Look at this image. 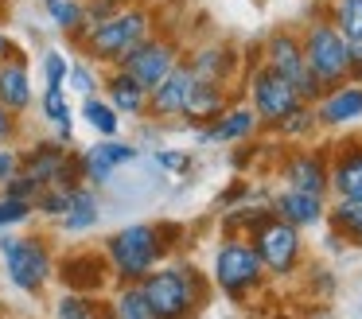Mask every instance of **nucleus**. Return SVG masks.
<instances>
[{"label": "nucleus", "instance_id": "obj_25", "mask_svg": "<svg viewBox=\"0 0 362 319\" xmlns=\"http://www.w3.org/2000/svg\"><path fill=\"white\" fill-rule=\"evenodd\" d=\"M43 16L71 47L86 35V0H43Z\"/></svg>", "mask_w": 362, "mask_h": 319}, {"label": "nucleus", "instance_id": "obj_13", "mask_svg": "<svg viewBox=\"0 0 362 319\" xmlns=\"http://www.w3.org/2000/svg\"><path fill=\"white\" fill-rule=\"evenodd\" d=\"M59 284L66 292H90V296H102L105 288L113 284V272L105 253H90V249H74V253L59 257Z\"/></svg>", "mask_w": 362, "mask_h": 319}, {"label": "nucleus", "instance_id": "obj_30", "mask_svg": "<svg viewBox=\"0 0 362 319\" xmlns=\"http://www.w3.org/2000/svg\"><path fill=\"white\" fill-rule=\"evenodd\" d=\"M105 308H110V319H156L136 284H113V296L105 300Z\"/></svg>", "mask_w": 362, "mask_h": 319}, {"label": "nucleus", "instance_id": "obj_41", "mask_svg": "<svg viewBox=\"0 0 362 319\" xmlns=\"http://www.w3.org/2000/svg\"><path fill=\"white\" fill-rule=\"evenodd\" d=\"M351 78H354V82H362V43L351 47Z\"/></svg>", "mask_w": 362, "mask_h": 319}, {"label": "nucleus", "instance_id": "obj_12", "mask_svg": "<svg viewBox=\"0 0 362 319\" xmlns=\"http://www.w3.org/2000/svg\"><path fill=\"white\" fill-rule=\"evenodd\" d=\"M281 187L308 195H331V148H292L281 160Z\"/></svg>", "mask_w": 362, "mask_h": 319}, {"label": "nucleus", "instance_id": "obj_40", "mask_svg": "<svg viewBox=\"0 0 362 319\" xmlns=\"http://www.w3.org/2000/svg\"><path fill=\"white\" fill-rule=\"evenodd\" d=\"M20 51H24V47H20L16 39L8 35V28L0 23V62H4V59H12V54H20Z\"/></svg>", "mask_w": 362, "mask_h": 319}, {"label": "nucleus", "instance_id": "obj_6", "mask_svg": "<svg viewBox=\"0 0 362 319\" xmlns=\"http://www.w3.org/2000/svg\"><path fill=\"white\" fill-rule=\"evenodd\" d=\"M300 43H304L308 70H312V78L323 90H331V86L351 78V43L339 35L327 16H312L308 28L300 31Z\"/></svg>", "mask_w": 362, "mask_h": 319}, {"label": "nucleus", "instance_id": "obj_22", "mask_svg": "<svg viewBox=\"0 0 362 319\" xmlns=\"http://www.w3.org/2000/svg\"><path fill=\"white\" fill-rule=\"evenodd\" d=\"M102 98L121 113V121H125V117H144L148 113V90H144L133 74H125L121 66H110L102 74Z\"/></svg>", "mask_w": 362, "mask_h": 319}, {"label": "nucleus", "instance_id": "obj_9", "mask_svg": "<svg viewBox=\"0 0 362 319\" xmlns=\"http://www.w3.org/2000/svg\"><path fill=\"white\" fill-rule=\"evenodd\" d=\"M261 62H265L269 70H276V74L284 78V82L296 86V93L312 105V101H320L323 86L312 78V70H308L304 62V43H300V35L292 28H276L265 35V43H261Z\"/></svg>", "mask_w": 362, "mask_h": 319}, {"label": "nucleus", "instance_id": "obj_36", "mask_svg": "<svg viewBox=\"0 0 362 319\" xmlns=\"http://www.w3.org/2000/svg\"><path fill=\"white\" fill-rule=\"evenodd\" d=\"M152 163H156L160 171H168V175H187L191 171V152H180V148H156L152 152Z\"/></svg>", "mask_w": 362, "mask_h": 319}, {"label": "nucleus", "instance_id": "obj_4", "mask_svg": "<svg viewBox=\"0 0 362 319\" xmlns=\"http://www.w3.org/2000/svg\"><path fill=\"white\" fill-rule=\"evenodd\" d=\"M214 288H218L226 300H250L253 292H261L269 280L265 265H261L257 249L245 233H226L214 249V272H211Z\"/></svg>", "mask_w": 362, "mask_h": 319}, {"label": "nucleus", "instance_id": "obj_43", "mask_svg": "<svg viewBox=\"0 0 362 319\" xmlns=\"http://www.w3.org/2000/svg\"><path fill=\"white\" fill-rule=\"evenodd\" d=\"M117 4H144V0H117Z\"/></svg>", "mask_w": 362, "mask_h": 319}, {"label": "nucleus", "instance_id": "obj_20", "mask_svg": "<svg viewBox=\"0 0 362 319\" xmlns=\"http://www.w3.org/2000/svg\"><path fill=\"white\" fill-rule=\"evenodd\" d=\"M331 195L335 199H362V140L331 144Z\"/></svg>", "mask_w": 362, "mask_h": 319}, {"label": "nucleus", "instance_id": "obj_15", "mask_svg": "<svg viewBox=\"0 0 362 319\" xmlns=\"http://www.w3.org/2000/svg\"><path fill=\"white\" fill-rule=\"evenodd\" d=\"M191 90H195V74H191L187 62H180L172 74L160 78V82L148 90V113L144 117H148V121H180Z\"/></svg>", "mask_w": 362, "mask_h": 319}, {"label": "nucleus", "instance_id": "obj_27", "mask_svg": "<svg viewBox=\"0 0 362 319\" xmlns=\"http://www.w3.org/2000/svg\"><path fill=\"white\" fill-rule=\"evenodd\" d=\"M40 109H43V121L51 124V137L63 140V144H71L74 140V109H71V101H66V90H51V86H43Z\"/></svg>", "mask_w": 362, "mask_h": 319}, {"label": "nucleus", "instance_id": "obj_35", "mask_svg": "<svg viewBox=\"0 0 362 319\" xmlns=\"http://www.w3.org/2000/svg\"><path fill=\"white\" fill-rule=\"evenodd\" d=\"M71 191H74V187H43V191L35 195L32 210H35V214H43V218H51V222H59V218H63V210H66Z\"/></svg>", "mask_w": 362, "mask_h": 319}, {"label": "nucleus", "instance_id": "obj_23", "mask_svg": "<svg viewBox=\"0 0 362 319\" xmlns=\"http://www.w3.org/2000/svg\"><path fill=\"white\" fill-rule=\"evenodd\" d=\"M102 222V195H98V187H74L71 191V199H66V210H63V218H59V230L63 233H90L94 226Z\"/></svg>", "mask_w": 362, "mask_h": 319}, {"label": "nucleus", "instance_id": "obj_11", "mask_svg": "<svg viewBox=\"0 0 362 319\" xmlns=\"http://www.w3.org/2000/svg\"><path fill=\"white\" fill-rule=\"evenodd\" d=\"M180 62H183L180 39H175L172 31H152V35L144 39L136 51H129L125 59H121V70H125V74H133L144 90H152V86H156L160 78L172 74Z\"/></svg>", "mask_w": 362, "mask_h": 319}, {"label": "nucleus", "instance_id": "obj_7", "mask_svg": "<svg viewBox=\"0 0 362 319\" xmlns=\"http://www.w3.org/2000/svg\"><path fill=\"white\" fill-rule=\"evenodd\" d=\"M245 238L253 241V249H257L269 277H292L300 269V261H304V238H300V230L288 226L284 218H276L273 210H265V218Z\"/></svg>", "mask_w": 362, "mask_h": 319}, {"label": "nucleus", "instance_id": "obj_39", "mask_svg": "<svg viewBox=\"0 0 362 319\" xmlns=\"http://www.w3.org/2000/svg\"><path fill=\"white\" fill-rule=\"evenodd\" d=\"M16 132H20V117L8 113V109L0 105V148L12 144V140H16Z\"/></svg>", "mask_w": 362, "mask_h": 319}, {"label": "nucleus", "instance_id": "obj_29", "mask_svg": "<svg viewBox=\"0 0 362 319\" xmlns=\"http://www.w3.org/2000/svg\"><path fill=\"white\" fill-rule=\"evenodd\" d=\"M78 117L98 132V137H121V113L102 98V93H90V98H82Z\"/></svg>", "mask_w": 362, "mask_h": 319}, {"label": "nucleus", "instance_id": "obj_34", "mask_svg": "<svg viewBox=\"0 0 362 319\" xmlns=\"http://www.w3.org/2000/svg\"><path fill=\"white\" fill-rule=\"evenodd\" d=\"M43 66V86H51V90H66V74H71V54L59 51V47H47L40 59Z\"/></svg>", "mask_w": 362, "mask_h": 319}, {"label": "nucleus", "instance_id": "obj_1", "mask_svg": "<svg viewBox=\"0 0 362 319\" xmlns=\"http://www.w3.org/2000/svg\"><path fill=\"white\" fill-rule=\"evenodd\" d=\"M172 233H175L172 222H129L121 230H113L102 241L113 284H136L156 265H164L168 253H172Z\"/></svg>", "mask_w": 362, "mask_h": 319}, {"label": "nucleus", "instance_id": "obj_16", "mask_svg": "<svg viewBox=\"0 0 362 319\" xmlns=\"http://www.w3.org/2000/svg\"><path fill=\"white\" fill-rule=\"evenodd\" d=\"M269 210L276 218H284L296 230H315L327 222V199L323 195H308V191H292V187H276L269 195Z\"/></svg>", "mask_w": 362, "mask_h": 319}, {"label": "nucleus", "instance_id": "obj_8", "mask_svg": "<svg viewBox=\"0 0 362 319\" xmlns=\"http://www.w3.org/2000/svg\"><path fill=\"white\" fill-rule=\"evenodd\" d=\"M245 105L257 113L261 129H276L296 105H304V98L296 93V86L284 82L276 70H269L265 62H253L245 74Z\"/></svg>", "mask_w": 362, "mask_h": 319}, {"label": "nucleus", "instance_id": "obj_32", "mask_svg": "<svg viewBox=\"0 0 362 319\" xmlns=\"http://www.w3.org/2000/svg\"><path fill=\"white\" fill-rule=\"evenodd\" d=\"M102 74L105 70L98 66V62L90 59H71V74H66V90L71 93H82V98H90V93H102Z\"/></svg>", "mask_w": 362, "mask_h": 319}, {"label": "nucleus", "instance_id": "obj_19", "mask_svg": "<svg viewBox=\"0 0 362 319\" xmlns=\"http://www.w3.org/2000/svg\"><path fill=\"white\" fill-rule=\"evenodd\" d=\"M257 129H261L257 113L245 101H234L218 121L199 129V144H245V140L257 137Z\"/></svg>", "mask_w": 362, "mask_h": 319}, {"label": "nucleus", "instance_id": "obj_21", "mask_svg": "<svg viewBox=\"0 0 362 319\" xmlns=\"http://www.w3.org/2000/svg\"><path fill=\"white\" fill-rule=\"evenodd\" d=\"M234 105V86H218V82H195V90H191L187 105H183V124H191V129H203V124L218 121L226 109Z\"/></svg>", "mask_w": 362, "mask_h": 319}, {"label": "nucleus", "instance_id": "obj_37", "mask_svg": "<svg viewBox=\"0 0 362 319\" xmlns=\"http://www.w3.org/2000/svg\"><path fill=\"white\" fill-rule=\"evenodd\" d=\"M32 214H35L32 202H20V199H8V195H0V230H8V226L28 222Z\"/></svg>", "mask_w": 362, "mask_h": 319}, {"label": "nucleus", "instance_id": "obj_18", "mask_svg": "<svg viewBox=\"0 0 362 319\" xmlns=\"http://www.w3.org/2000/svg\"><path fill=\"white\" fill-rule=\"evenodd\" d=\"M0 105L16 117H24L35 105V82H32V66H28L24 51L0 62Z\"/></svg>", "mask_w": 362, "mask_h": 319}, {"label": "nucleus", "instance_id": "obj_42", "mask_svg": "<svg viewBox=\"0 0 362 319\" xmlns=\"http://www.w3.org/2000/svg\"><path fill=\"white\" fill-rule=\"evenodd\" d=\"M4 12H8V0H0V16H4Z\"/></svg>", "mask_w": 362, "mask_h": 319}, {"label": "nucleus", "instance_id": "obj_38", "mask_svg": "<svg viewBox=\"0 0 362 319\" xmlns=\"http://www.w3.org/2000/svg\"><path fill=\"white\" fill-rule=\"evenodd\" d=\"M20 163H24V152H20V148H12V144H4V148H0V187L8 183L12 175H16V171H20Z\"/></svg>", "mask_w": 362, "mask_h": 319}, {"label": "nucleus", "instance_id": "obj_14", "mask_svg": "<svg viewBox=\"0 0 362 319\" xmlns=\"http://www.w3.org/2000/svg\"><path fill=\"white\" fill-rule=\"evenodd\" d=\"M315 109V124L327 132H343L351 124L362 121V82L346 78V82L331 86V90L320 93V101H312Z\"/></svg>", "mask_w": 362, "mask_h": 319}, {"label": "nucleus", "instance_id": "obj_24", "mask_svg": "<svg viewBox=\"0 0 362 319\" xmlns=\"http://www.w3.org/2000/svg\"><path fill=\"white\" fill-rule=\"evenodd\" d=\"M66 152H71V144H63V140L47 137V140H35L32 148L24 152V163H20V171H24L28 179H35L40 187H51L59 175V168H63Z\"/></svg>", "mask_w": 362, "mask_h": 319}, {"label": "nucleus", "instance_id": "obj_17", "mask_svg": "<svg viewBox=\"0 0 362 319\" xmlns=\"http://www.w3.org/2000/svg\"><path fill=\"white\" fill-rule=\"evenodd\" d=\"M183 62L191 66L195 82H218V86H234L238 70H242L238 51L230 43H203L191 54H183Z\"/></svg>", "mask_w": 362, "mask_h": 319}, {"label": "nucleus", "instance_id": "obj_5", "mask_svg": "<svg viewBox=\"0 0 362 319\" xmlns=\"http://www.w3.org/2000/svg\"><path fill=\"white\" fill-rule=\"evenodd\" d=\"M0 257H4V272H8L12 288L28 296L47 292V284L55 280V249H51L47 233L0 238Z\"/></svg>", "mask_w": 362, "mask_h": 319}, {"label": "nucleus", "instance_id": "obj_10", "mask_svg": "<svg viewBox=\"0 0 362 319\" xmlns=\"http://www.w3.org/2000/svg\"><path fill=\"white\" fill-rule=\"evenodd\" d=\"M82 163V183L86 187H110L121 171L141 163V148L125 137H98L90 148L78 152Z\"/></svg>", "mask_w": 362, "mask_h": 319}, {"label": "nucleus", "instance_id": "obj_2", "mask_svg": "<svg viewBox=\"0 0 362 319\" xmlns=\"http://www.w3.org/2000/svg\"><path fill=\"white\" fill-rule=\"evenodd\" d=\"M136 288L156 319H199V311L211 300V280L191 261L156 265L144 280H136Z\"/></svg>", "mask_w": 362, "mask_h": 319}, {"label": "nucleus", "instance_id": "obj_28", "mask_svg": "<svg viewBox=\"0 0 362 319\" xmlns=\"http://www.w3.org/2000/svg\"><path fill=\"white\" fill-rule=\"evenodd\" d=\"M51 319H110V308H105L102 296L90 292H59L55 303H51Z\"/></svg>", "mask_w": 362, "mask_h": 319}, {"label": "nucleus", "instance_id": "obj_3", "mask_svg": "<svg viewBox=\"0 0 362 319\" xmlns=\"http://www.w3.org/2000/svg\"><path fill=\"white\" fill-rule=\"evenodd\" d=\"M152 31H160L156 8L152 4H121L110 20L94 23V28L74 43V51H78L82 59L98 62L102 70H110V66H121V59H125L129 51H136Z\"/></svg>", "mask_w": 362, "mask_h": 319}, {"label": "nucleus", "instance_id": "obj_26", "mask_svg": "<svg viewBox=\"0 0 362 319\" xmlns=\"http://www.w3.org/2000/svg\"><path fill=\"white\" fill-rule=\"evenodd\" d=\"M327 226L343 245L362 249V199H335L327 202Z\"/></svg>", "mask_w": 362, "mask_h": 319}, {"label": "nucleus", "instance_id": "obj_31", "mask_svg": "<svg viewBox=\"0 0 362 319\" xmlns=\"http://www.w3.org/2000/svg\"><path fill=\"white\" fill-rule=\"evenodd\" d=\"M327 20L335 23V31L346 43H362V0H331L327 4Z\"/></svg>", "mask_w": 362, "mask_h": 319}, {"label": "nucleus", "instance_id": "obj_33", "mask_svg": "<svg viewBox=\"0 0 362 319\" xmlns=\"http://www.w3.org/2000/svg\"><path fill=\"white\" fill-rule=\"evenodd\" d=\"M273 132H276L281 140H308L312 132H320V124H315V109L308 105V101H304V105H296Z\"/></svg>", "mask_w": 362, "mask_h": 319}]
</instances>
